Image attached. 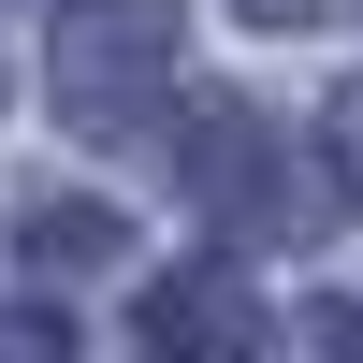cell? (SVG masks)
I'll use <instances>...</instances> for the list:
<instances>
[{"label":"cell","instance_id":"6da1fadb","mask_svg":"<svg viewBox=\"0 0 363 363\" xmlns=\"http://www.w3.org/2000/svg\"><path fill=\"white\" fill-rule=\"evenodd\" d=\"M58 102L87 131H131V116H174V29L145 0H102V15H58Z\"/></svg>","mask_w":363,"mask_h":363},{"label":"cell","instance_id":"7a4b0ae2","mask_svg":"<svg viewBox=\"0 0 363 363\" xmlns=\"http://www.w3.org/2000/svg\"><path fill=\"white\" fill-rule=\"evenodd\" d=\"M174 145H189V189L218 203L233 233H277V218H291V160H277V131H262L247 102H189Z\"/></svg>","mask_w":363,"mask_h":363},{"label":"cell","instance_id":"3957f363","mask_svg":"<svg viewBox=\"0 0 363 363\" xmlns=\"http://www.w3.org/2000/svg\"><path fill=\"white\" fill-rule=\"evenodd\" d=\"M145 363H262V291L233 262H189V277L145 291Z\"/></svg>","mask_w":363,"mask_h":363},{"label":"cell","instance_id":"277c9868","mask_svg":"<svg viewBox=\"0 0 363 363\" xmlns=\"http://www.w3.org/2000/svg\"><path fill=\"white\" fill-rule=\"evenodd\" d=\"M116 247H131V218L87 203V189H29L15 203V262H29V277H102Z\"/></svg>","mask_w":363,"mask_h":363},{"label":"cell","instance_id":"5b68a950","mask_svg":"<svg viewBox=\"0 0 363 363\" xmlns=\"http://www.w3.org/2000/svg\"><path fill=\"white\" fill-rule=\"evenodd\" d=\"M320 160H335V189L363 203V73L335 87V102H320Z\"/></svg>","mask_w":363,"mask_h":363},{"label":"cell","instance_id":"8992f818","mask_svg":"<svg viewBox=\"0 0 363 363\" xmlns=\"http://www.w3.org/2000/svg\"><path fill=\"white\" fill-rule=\"evenodd\" d=\"M0 363H73V320L58 306H0Z\"/></svg>","mask_w":363,"mask_h":363},{"label":"cell","instance_id":"52a82bcc","mask_svg":"<svg viewBox=\"0 0 363 363\" xmlns=\"http://www.w3.org/2000/svg\"><path fill=\"white\" fill-rule=\"evenodd\" d=\"M233 15H262V29H335L349 0H233Z\"/></svg>","mask_w":363,"mask_h":363}]
</instances>
